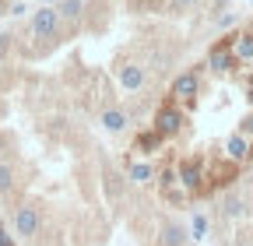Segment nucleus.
I'll return each instance as SVG.
<instances>
[{
	"label": "nucleus",
	"instance_id": "obj_1",
	"mask_svg": "<svg viewBox=\"0 0 253 246\" xmlns=\"http://www.w3.org/2000/svg\"><path fill=\"white\" fill-rule=\"evenodd\" d=\"M39 229H42V207L32 204V201L18 204V211H14V232H18V239L21 243H32V239L39 236Z\"/></svg>",
	"mask_w": 253,
	"mask_h": 246
},
{
	"label": "nucleus",
	"instance_id": "obj_2",
	"mask_svg": "<svg viewBox=\"0 0 253 246\" xmlns=\"http://www.w3.org/2000/svg\"><path fill=\"white\" fill-rule=\"evenodd\" d=\"M183 123H186V116H183V109H179V102H162V106H158V113H155V123H151V127L158 130V134H162L166 141L169 137H176L179 130H183Z\"/></svg>",
	"mask_w": 253,
	"mask_h": 246
},
{
	"label": "nucleus",
	"instance_id": "obj_3",
	"mask_svg": "<svg viewBox=\"0 0 253 246\" xmlns=\"http://www.w3.org/2000/svg\"><path fill=\"white\" fill-rule=\"evenodd\" d=\"M176 176H179L183 190H186L190 197L201 194V190H204V179H208V172H204V162H201V159H183V162L176 165Z\"/></svg>",
	"mask_w": 253,
	"mask_h": 246
},
{
	"label": "nucleus",
	"instance_id": "obj_4",
	"mask_svg": "<svg viewBox=\"0 0 253 246\" xmlns=\"http://www.w3.org/2000/svg\"><path fill=\"white\" fill-rule=\"evenodd\" d=\"M60 11L56 7H39L32 14V39H56L60 36Z\"/></svg>",
	"mask_w": 253,
	"mask_h": 246
},
{
	"label": "nucleus",
	"instance_id": "obj_5",
	"mask_svg": "<svg viewBox=\"0 0 253 246\" xmlns=\"http://www.w3.org/2000/svg\"><path fill=\"white\" fill-rule=\"evenodd\" d=\"M197 91H201V74H197V71H186V74H179V78L172 81L169 99H172V102H194Z\"/></svg>",
	"mask_w": 253,
	"mask_h": 246
},
{
	"label": "nucleus",
	"instance_id": "obj_6",
	"mask_svg": "<svg viewBox=\"0 0 253 246\" xmlns=\"http://www.w3.org/2000/svg\"><path fill=\"white\" fill-rule=\"evenodd\" d=\"M225 155H229V162H236V165H246L250 159H253V141L246 137V134H229V141H225Z\"/></svg>",
	"mask_w": 253,
	"mask_h": 246
},
{
	"label": "nucleus",
	"instance_id": "obj_7",
	"mask_svg": "<svg viewBox=\"0 0 253 246\" xmlns=\"http://www.w3.org/2000/svg\"><path fill=\"white\" fill-rule=\"evenodd\" d=\"M208 67H211L214 74H225V71H232V67H236L232 42H218V46L211 49V56H208Z\"/></svg>",
	"mask_w": 253,
	"mask_h": 246
},
{
	"label": "nucleus",
	"instance_id": "obj_8",
	"mask_svg": "<svg viewBox=\"0 0 253 246\" xmlns=\"http://www.w3.org/2000/svg\"><path fill=\"white\" fill-rule=\"evenodd\" d=\"M162 144H166V137L158 134L155 127H144L134 137V151H141V155H155V151H162Z\"/></svg>",
	"mask_w": 253,
	"mask_h": 246
},
{
	"label": "nucleus",
	"instance_id": "obj_9",
	"mask_svg": "<svg viewBox=\"0 0 253 246\" xmlns=\"http://www.w3.org/2000/svg\"><path fill=\"white\" fill-rule=\"evenodd\" d=\"M144 81H148V71H144L141 64H123V67H120V84H123L126 91H141Z\"/></svg>",
	"mask_w": 253,
	"mask_h": 246
},
{
	"label": "nucleus",
	"instance_id": "obj_10",
	"mask_svg": "<svg viewBox=\"0 0 253 246\" xmlns=\"http://www.w3.org/2000/svg\"><path fill=\"white\" fill-rule=\"evenodd\" d=\"M162 246H186L190 243V232L183 229V225H176V222H166L162 225V239H158Z\"/></svg>",
	"mask_w": 253,
	"mask_h": 246
},
{
	"label": "nucleus",
	"instance_id": "obj_11",
	"mask_svg": "<svg viewBox=\"0 0 253 246\" xmlns=\"http://www.w3.org/2000/svg\"><path fill=\"white\" fill-rule=\"evenodd\" d=\"M232 56H236V64H250L253 60V32H243L232 39Z\"/></svg>",
	"mask_w": 253,
	"mask_h": 246
},
{
	"label": "nucleus",
	"instance_id": "obj_12",
	"mask_svg": "<svg viewBox=\"0 0 253 246\" xmlns=\"http://www.w3.org/2000/svg\"><path fill=\"white\" fill-rule=\"evenodd\" d=\"M126 123H130L126 109H106V113H102V127H106L109 134H120V130H126Z\"/></svg>",
	"mask_w": 253,
	"mask_h": 246
},
{
	"label": "nucleus",
	"instance_id": "obj_13",
	"mask_svg": "<svg viewBox=\"0 0 253 246\" xmlns=\"http://www.w3.org/2000/svg\"><path fill=\"white\" fill-rule=\"evenodd\" d=\"M60 21H67V25H78L81 14H84V0H60Z\"/></svg>",
	"mask_w": 253,
	"mask_h": 246
},
{
	"label": "nucleus",
	"instance_id": "obj_14",
	"mask_svg": "<svg viewBox=\"0 0 253 246\" xmlns=\"http://www.w3.org/2000/svg\"><path fill=\"white\" fill-rule=\"evenodd\" d=\"M126 179H134V183H151V179H155V165H151V162H130Z\"/></svg>",
	"mask_w": 253,
	"mask_h": 246
},
{
	"label": "nucleus",
	"instance_id": "obj_15",
	"mask_svg": "<svg viewBox=\"0 0 253 246\" xmlns=\"http://www.w3.org/2000/svg\"><path fill=\"white\" fill-rule=\"evenodd\" d=\"M14 165L11 162H0V197H7L11 190H14Z\"/></svg>",
	"mask_w": 253,
	"mask_h": 246
},
{
	"label": "nucleus",
	"instance_id": "obj_16",
	"mask_svg": "<svg viewBox=\"0 0 253 246\" xmlns=\"http://www.w3.org/2000/svg\"><path fill=\"white\" fill-rule=\"evenodd\" d=\"M208 236V218L204 214H194V222H190V239H204Z\"/></svg>",
	"mask_w": 253,
	"mask_h": 246
},
{
	"label": "nucleus",
	"instance_id": "obj_17",
	"mask_svg": "<svg viewBox=\"0 0 253 246\" xmlns=\"http://www.w3.org/2000/svg\"><path fill=\"white\" fill-rule=\"evenodd\" d=\"M201 4V0H169V11L172 14H186V11H194Z\"/></svg>",
	"mask_w": 253,
	"mask_h": 246
},
{
	"label": "nucleus",
	"instance_id": "obj_18",
	"mask_svg": "<svg viewBox=\"0 0 253 246\" xmlns=\"http://www.w3.org/2000/svg\"><path fill=\"white\" fill-rule=\"evenodd\" d=\"M225 214H232V218H236V214H243V201H225Z\"/></svg>",
	"mask_w": 253,
	"mask_h": 246
},
{
	"label": "nucleus",
	"instance_id": "obj_19",
	"mask_svg": "<svg viewBox=\"0 0 253 246\" xmlns=\"http://www.w3.org/2000/svg\"><path fill=\"white\" fill-rule=\"evenodd\" d=\"M0 246H18V239H14V236L4 229V222H0Z\"/></svg>",
	"mask_w": 253,
	"mask_h": 246
},
{
	"label": "nucleus",
	"instance_id": "obj_20",
	"mask_svg": "<svg viewBox=\"0 0 253 246\" xmlns=\"http://www.w3.org/2000/svg\"><path fill=\"white\" fill-rule=\"evenodd\" d=\"M239 134H246V137L253 134V116H246V120H243V130H239Z\"/></svg>",
	"mask_w": 253,
	"mask_h": 246
},
{
	"label": "nucleus",
	"instance_id": "obj_21",
	"mask_svg": "<svg viewBox=\"0 0 253 246\" xmlns=\"http://www.w3.org/2000/svg\"><path fill=\"white\" fill-rule=\"evenodd\" d=\"M250 106H253V88H250Z\"/></svg>",
	"mask_w": 253,
	"mask_h": 246
},
{
	"label": "nucleus",
	"instance_id": "obj_22",
	"mask_svg": "<svg viewBox=\"0 0 253 246\" xmlns=\"http://www.w3.org/2000/svg\"><path fill=\"white\" fill-rule=\"evenodd\" d=\"M0 14H4V7H0Z\"/></svg>",
	"mask_w": 253,
	"mask_h": 246
}]
</instances>
